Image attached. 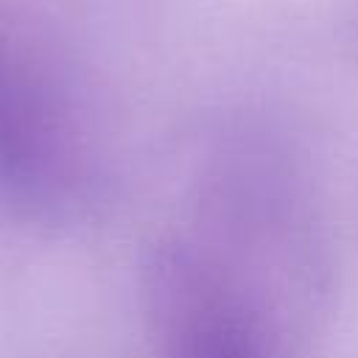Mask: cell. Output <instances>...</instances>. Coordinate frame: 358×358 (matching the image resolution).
Here are the masks:
<instances>
[{
	"mask_svg": "<svg viewBox=\"0 0 358 358\" xmlns=\"http://www.w3.org/2000/svg\"><path fill=\"white\" fill-rule=\"evenodd\" d=\"M143 294L162 358H268L257 310L196 249L157 246L143 268Z\"/></svg>",
	"mask_w": 358,
	"mask_h": 358,
	"instance_id": "6da1fadb",
	"label": "cell"
}]
</instances>
